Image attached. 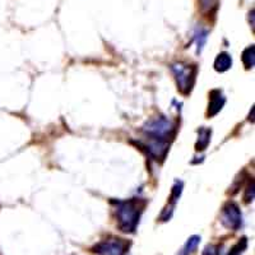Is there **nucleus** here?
<instances>
[{
	"label": "nucleus",
	"mask_w": 255,
	"mask_h": 255,
	"mask_svg": "<svg viewBox=\"0 0 255 255\" xmlns=\"http://www.w3.org/2000/svg\"><path fill=\"white\" fill-rule=\"evenodd\" d=\"M145 138V149L154 159L162 161L176 134V125L166 116H157L148 120L142 128Z\"/></svg>",
	"instance_id": "f257e3e1"
},
{
	"label": "nucleus",
	"mask_w": 255,
	"mask_h": 255,
	"mask_svg": "<svg viewBox=\"0 0 255 255\" xmlns=\"http://www.w3.org/2000/svg\"><path fill=\"white\" fill-rule=\"evenodd\" d=\"M145 207V202L142 199L124 200L116 203V218L120 231L125 234H133L139 223L140 216Z\"/></svg>",
	"instance_id": "f03ea898"
},
{
	"label": "nucleus",
	"mask_w": 255,
	"mask_h": 255,
	"mask_svg": "<svg viewBox=\"0 0 255 255\" xmlns=\"http://www.w3.org/2000/svg\"><path fill=\"white\" fill-rule=\"evenodd\" d=\"M171 72L176 81L177 90L184 96L191 92L197 78V65L186 63H175L171 65Z\"/></svg>",
	"instance_id": "7ed1b4c3"
},
{
	"label": "nucleus",
	"mask_w": 255,
	"mask_h": 255,
	"mask_svg": "<svg viewBox=\"0 0 255 255\" xmlns=\"http://www.w3.org/2000/svg\"><path fill=\"white\" fill-rule=\"evenodd\" d=\"M129 244L119 238H111L101 241L93 248V252L99 255H125Z\"/></svg>",
	"instance_id": "20e7f679"
},
{
	"label": "nucleus",
	"mask_w": 255,
	"mask_h": 255,
	"mask_svg": "<svg viewBox=\"0 0 255 255\" xmlns=\"http://www.w3.org/2000/svg\"><path fill=\"white\" fill-rule=\"evenodd\" d=\"M221 220H222L223 226H226L227 229L232 230V231L240 230L243 226V215H241V211L238 204L230 202L223 207Z\"/></svg>",
	"instance_id": "39448f33"
},
{
	"label": "nucleus",
	"mask_w": 255,
	"mask_h": 255,
	"mask_svg": "<svg viewBox=\"0 0 255 255\" xmlns=\"http://www.w3.org/2000/svg\"><path fill=\"white\" fill-rule=\"evenodd\" d=\"M181 193H183V183H181V181H176L174 188H172L171 195H170V204L163 209V212L161 213V216H159V220L168 221L170 218H171L172 212H174V208L175 206H176L177 200H179Z\"/></svg>",
	"instance_id": "423d86ee"
},
{
	"label": "nucleus",
	"mask_w": 255,
	"mask_h": 255,
	"mask_svg": "<svg viewBox=\"0 0 255 255\" xmlns=\"http://www.w3.org/2000/svg\"><path fill=\"white\" fill-rule=\"evenodd\" d=\"M225 102H226V99H225L222 91L220 90L211 91V93H209L208 111H207L208 118H213L215 115H217V114L222 110L223 106H225Z\"/></svg>",
	"instance_id": "0eeeda50"
},
{
	"label": "nucleus",
	"mask_w": 255,
	"mask_h": 255,
	"mask_svg": "<svg viewBox=\"0 0 255 255\" xmlns=\"http://www.w3.org/2000/svg\"><path fill=\"white\" fill-rule=\"evenodd\" d=\"M231 67H232L231 55L227 54V52H221V54H218V56L215 60V69L217 70V72L223 73V72H227Z\"/></svg>",
	"instance_id": "6e6552de"
},
{
	"label": "nucleus",
	"mask_w": 255,
	"mask_h": 255,
	"mask_svg": "<svg viewBox=\"0 0 255 255\" xmlns=\"http://www.w3.org/2000/svg\"><path fill=\"white\" fill-rule=\"evenodd\" d=\"M211 129H207V128H200L198 130V142L195 144L197 151H204L208 147L209 142H211Z\"/></svg>",
	"instance_id": "1a4fd4ad"
},
{
	"label": "nucleus",
	"mask_w": 255,
	"mask_h": 255,
	"mask_svg": "<svg viewBox=\"0 0 255 255\" xmlns=\"http://www.w3.org/2000/svg\"><path fill=\"white\" fill-rule=\"evenodd\" d=\"M199 243H200V236L198 235L190 236V238L188 239V241L185 243V245L181 248V250H180L177 255H193L195 253V250H197Z\"/></svg>",
	"instance_id": "9d476101"
},
{
	"label": "nucleus",
	"mask_w": 255,
	"mask_h": 255,
	"mask_svg": "<svg viewBox=\"0 0 255 255\" xmlns=\"http://www.w3.org/2000/svg\"><path fill=\"white\" fill-rule=\"evenodd\" d=\"M243 63L247 69H252V68H254V64H255V46L254 45H252V46H249L248 49L244 50Z\"/></svg>",
	"instance_id": "9b49d317"
},
{
	"label": "nucleus",
	"mask_w": 255,
	"mask_h": 255,
	"mask_svg": "<svg viewBox=\"0 0 255 255\" xmlns=\"http://www.w3.org/2000/svg\"><path fill=\"white\" fill-rule=\"evenodd\" d=\"M247 245H248L247 239H245V238L241 239V240L239 241L238 244H236L235 247H234L231 250H230L229 255H239V254H241V253H243L244 250L247 249Z\"/></svg>",
	"instance_id": "f8f14e48"
},
{
	"label": "nucleus",
	"mask_w": 255,
	"mask_h": 255,
	"mask_svg": "<svg viewBox=\"0 0 255 255\" xmlns=\"http://www.w3.org/2000/svg\"><path fill=\"white\" fill-rule=\"evenodd\" d=\"M207 33L206 31H200L199 35H197V44H198V52L202 51L203 49L204 44H206V40H207Z\"/></svg>",
	"instance_id": "ddd939ff"
},
{
	"label": "nucleus",
	"mask_w": 255,
	"mask_h": 255,
	"mask_svg": "<svg viewBox=\"0 0 255 255\" xmlns=\"http://www.w3.org/2000/svg\"><path fill=\"white\" fill-rule=\"evenodd\" d=\"M202 255H220V247H217V245H207Z\"/></svg>",
	"instance_id": "4468645a"
},
{
	"label": "nucleus",
	"mask_w": 255,
	"mask_h": 255,
	"mask_svg": "<svg viewBox=\"0 0 255 255\" xmlns=\"http://www.w3.org/2000/svg\"><path fill=\"white\" fill-rule=\"evenodd\" d=\"M244 199H245L247 203H250V202H253V199H254V183H253V181H252V185L248 186L247 194H245Z\"/></svg>",
	"instance_id": "2eb2a0df"
},
{
	"label": "nucleus",
	"mask_w": 255,
	"mask_h": 255,
	"mask_svg": "<svg viewBox=\"0 0 255 255\" xmlns=\"http://www.w3.org/2000/svg\"><path fill=\"white\" fill-rule=\"evenodd\" d=\"M199 1L202 4V8L206 10H211L216 5V0H199Z\"/></svg>",
	"instance_id": "dca6fc26"
}]
</instances>
